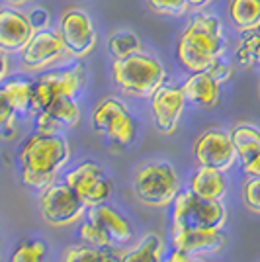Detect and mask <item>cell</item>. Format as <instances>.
Masks as SVG:
<instances>
[{
  "instance_id": "6da1fadb",
  "label": "cell",
  "mask_w": 260,
  "mask_h": 262,
  "mask_svg": "<svg viewBox=\"0 0 260 262\" xmlns=\"http://www.w3.org/2000/svg\"><path fill=\"white\" fill-rule=\"evenodd\" d=\"M225 22L209 10L194 12L176 41V61L188 73L206 71L213 61L227 55Z\"/></svg>"
},
{
  "instance_id": "7a4b0ae2",
  "label": "cell",
  "mask_w": 260,
  "mask_h": 262,
  "mask_svg": "<svg viewBox=\"0 0 260 262\" xmlns=\"http://www.w3.org/2000/svg\"><path fill=\"white\" fill-rule=\"evenodd\" d=\"M71 157L69 141L61 133L35 131L20 147L22 182L33 190H44L53 182L55 174L63 168Z\"/></svg>"
},
{
  "instance_id": "3957f363",
  "label": "cell",
  "mask_w": 260,
  "mask_h": 262,
  "mask_svg": "<svg viewBox=\"0 0 260 262\" xmlns=\"http://www.w3.org/2000/svg\"><path fill=\"white\" fill-rule=\"evenodd\" d=\"M112 80L125 96L149 98L163 82H166V69L157 55L139 51L125 59H114Z\"/></svg>"
},
{
  "instance_id": "277c9868",
  "label": "cell",
  "mask_w": 260,
  "mask_h": 262,
  "mask_svg": "<svg viewBox=\"0 0 260 262\" xmlns=\"http://www.w3.org/2000/svg\"><path fill=\"white\" fill-rule=\"evenodd\" d=\"M172 204V233L219 231L227 221V211L221 200H204L186 190L176 194Z\"/></svg>"
},
{
  "instance_id": "5b68a950",
  "label": "cell",
  "mask_w": 260,
  "mask_h": 262,
  "mask_svg": "<svg viewBox=\"0 0 260 262\" xmlns=\"http://www.w3.org/2000/svg\"><path fill=\"white\" fill-rule=\"evenodd\" d=\"M84 80H86L84 67L80 63H76V61L41 73L39 78L33 80L32 112L30 114L33 116V114L41 112L53 100L61 98V96L76 98V94L84 86Z\"/></svg>"
},
{
  "instance_id": "8992f818",
  "label": "cell",
  "mask_w": 260,
  "mask_h": 262,
  "mask_svg": "<svg viewBox=\"0 0 260 262\" xmlns=\"http://www.w3.org/2000/svg\"><path fill=\"white\" fill-rule=\"evenodd\" d=\"M90 121H92V129L100 137L108 139L119 149H125L135 141L137 123L125 102H121L118 96H106L100 100L92 110Z\"/></svg>"
},
{
  "instance_id": "52a82bcc",
  "label": "cell",
  "mask_w": 260,
  "mask_h": 262,
  "mask_svg": "<svg viewBox=\"0 0 260 262\" xmlns=\"http://www.w3.org/2000/svg\"><path fill=\"white\" fill-rule=\"evenodd\" d=\"M178 174L166 161H157L141 166L133 176V192L137 200L151 208H164L172 204L178 194Z\"/></svg>"
},
{
  "instance_id": "ba28073f",
  "label": "cell",
  "mask_w": 260,
  "mask_h": 262,
  "mask_svg": "<svg viewBox=\"0 0 260 262\" xmlns=\"http://www.w3.org/2000/svg\"><path fill=\"white\" fill-rule=\"evenodd\" d=\"M57 32L61 35L69 57L82 61L96 49L98 32L90 12L80 6H69L57 20Z\"/></svg>"
},
{
  "instance_id": "9c48e42d",
  "label": "cell",
  "mask_w": 260,
  "mask_h": 262,
  "mask_svg": "<svg viewBox=\"0 0 260 262\" xmlns=\"http://www.w3.org/2000/svg\"><path fill=\"white\" fill-rule=\"evenodd\" d=\"M18 59H20V67L28 73H45L55 67L73 63L57 28L33 32L32 39L18 53Z\"/></svg>"
},
{
  "instance_id": "30bf717a",
  "label": "cell",
  "mask_w": 260,
  "mask_h": 262,
  "mask_svg": "<svg viewBox=\"0 0 260 262\" xmlns=\"http://www.w3.org/2000/svg\"><path fill=\"white\" fill-rule=\"evenodd\" d=\"M39 208L51 227H67L84 213L86 206L67 182H51L41 190Z\"/></svg>"
},
{
  "instance_id": "8fae6325",
  "label": "cell",
  "mask_w": 260,
  "mask_h": 262,
  "mask_svg": "<svg viewBox=\"0 0 260 262\" xmlns=\"http://www.w3.org/2000/svg\"><path fill=\"white\" fill-rule=\"evenodd\" d=\"M149 104H151L153 123H155L157 131L163 135H172L180 123L186 104H188L182 86L163 82L149 96Z\"/></svg>"
},
{
  "instance_id": "7c38bea8",
  "label": "cell",
  "mask_w": 260,
  "mask_h": 262,
  "mask_svg": "<svg viewBox=\"0 0 260 262\" xmlns=\"http://www.w3.org/2000/svg\"><path fill=\"white\" fill-rule=\"evenodd\" d=\"M194 157L200 166L215 168L221 172L229 170L237 161V153H235L229 131L219 129V127L206 129L196 139Z\"/></svg>"
},
{
  "instance_id": "4fadbf2b",
  "label": "cell",
  "mask_w": 260,
  "mask_h": 262,
  "mask_svg": "<svg viewBox=\"0 0 260 262\" xmlns=\"http://www.w3.org/2000/svg\"><path fill=\"white\" fill-rule=\"evenodd\" d=\"M65 182L73 188V192L82 200L86 208L104 204V200H108L112 192L108 174L94 161H84L78 164L75 170L65 176Z\"/></svg>"
},
{
  "instance_id": "5bb4252c",
  "label": "cell",
  "mask_w": 260,
  "mask_h": 262,
  "mask_svg": "<svg viewBox=\"0 0 260 262\" xmlns=\"http://www.w3.org/2000/svg\"><path fill=\"white\" fill-rule=\"evenodd\" d=\"M33 28L22 8L0 6V49L8 55H18L32 39Z\"/></svg>"
},
{
  "instance_id": "9a60e30c",
  "label": "cell",
  "mask_w": 260,
  "mask_h": 262,
  "mask_svg": "<svg viewBox=\"0 0 260 262\" xmlns=\"http://www.w3.org/2000/svg\"><path fill=\"white\" fill-rule=\"evenodd\" d=\"M35 131L41 133H59L63 129L76 127L80 121V106L76 98L61 96L53 100L49 106L37 114H33Z\"/></svg>"
},
{
  "instance_id": "2e32d148",
  "label": "cell",
  "mask_w": 260,
  "mask_h": 262,
  "mask_svg": "<svg viewBox=\"0 0 260 262\" xmlns=\"http://www.w3.org/2000/svg\"><path fill=\"white\" fill-rule=\"evenodd\" d=\"M88 221L110 241L112 247L129 243L133 239L129 221L123 215H119L118 211H114V208H110V206H104V204L90 206L88 208Z\"/></svg>"
},
{
  "instance_id": "e0dca14e",
  "label": "cell",
  "mask_w": 260,
  "mask_h": 262,
  "mask_svg": "<svg viewBox=\"0 0 260 262\" xmlns=\"http://www.w3.org/2000/svg\"><path fill=\"white\" fill-rule=\"evenodd\" d=\"M180 86H182V92L186 96V102L194 104L198 108L209 110L219 102L221 84L207 71L190 73V77L186 78Z\"/></svg>"
},
{
  "instance_id": "ac0fdd59",
  "label": "cell",
  "mask_w": 260,
  "mask_h": 262,
  "mask_svg": "<svg viewBox=\"0 0 260 262\" xmlns=\"http://www.w3.org/2000/svg\"><path fill=\"white\" fill-rule=\"evenodd\" d=\"M225 14L233 32L245 33L260 28V0H227Z\"/></svg>"
},
{
  "instance_id": "d6986e66",
  "label": "cell",
  "mask_w": 260,
  "mask_h": 262,
  "mask_svg": "<svg viewBox=\"0 0 260 262\" xmlns=\"http://www.w3.org/2000/svg\"><path fill=\"white\" fill-rule=\"evenodd\" d=\"M174 249L196 254V252L219 251L223 245V235L219 231H178L172 233Z\"/></svg>"
},
{
  "instance_id": "ffe728a7",
  "label": "cell",
  "mask_w": 260,
  "mask_h": 262,
  "mask_svg": "<svg viewBox=\"0 0 260 262\" xmlns=\"http://www.w3.org/2000/svg\"><path fill=\"white\" fill-rule=\"evenodd\" d=\"M190 192L204 200H221L225 194V180L221 170L200 166L190 180Z\"/></svg>"
},
{
  "instance_id": "44dd1931",
  "label": "cell",
  "mask_w": 260,
  "mask_h": 262,
  "mask_svg": "<svg viewBox=\"0 0 260 262\" xmlns=\"http://www.w3.org/2000/svg\"><path fill=\"white\" fill-rule=\"evenodd\" d=\"M235 153L241 163H247L254 155L260 153V129L252 123H237L229 131Z\"/></svg>"
},
{
  "instance_id": "7402d4cb",
  "label": "cell",
  "mask_w": 260,
  "mask_h": 262,
  "mask_svg": "<svg viewBox=\"0 0 260 262\" xmlns=\"http://www.w3.org/2000/svg\"><path fill=\"white\" fill-rule=\"evenodd\" d=\"M0 86L4 90L6 98L10 100L12 108L16 110L18 116H30V112H32L33 80L26 77H12L6 78Z\"/></svg>"
},
{
  "instance_id": "603a6c76",
  "label": "cell",
  "mask_w": 260,
  "mask_h": 262,
  "mask_svg": "<svg viewBox=\"0 0 260 262\" xmlns=\"http://www.w3.org/2000/svg\"><path fill=\"white\" fill-rule=\"evenodd\" d=\"M233 59L243 69L260 67V28L252 32L239 33L237 45L233 49Z\"/></svg>"
},
{
  "instance_id": "cb8c5ba5",
  "label": "cell",
  "mask_w": 260,
  "mask_h": 262,
  "mask_svg": "<svg viewBox=\"0 0 260 262\" xmlns=\"http://www.w3.org/2000/svg\"><path fill=\"white\" fill-rule=\"evenodd\" d=\"M106 47H108V53L114 59H125L133 53H139L143 51V41L141 37L133 30L127 28H119L108 35L106 39Z\"/></svg>"
},
{
  "instance_id": "d4e9b609",
  "label": "cell",
  "mask_w": 260,
  "mask_h": 262,
  "mask_svg": "<svg viewBox=\"0 0 260 262\" xmlns=\"http://www.w3.org/2000/svg\"><path fill=\"white\" fill-rule=\"evenodd\" d=\"M164 243L161 235L149 233L145 235L137 247L127 251L118 262H163Z\"/></svg>"
},
{
  "instance_id": "484cf974",
  "label": "cell",
  "mask_w": 260,
  "mask_h": 262,
  "mask_svg": "<svg viewBox=\"0 0 260 262\" xmlns=\"http://www.w3.org/2000/svg\"><path fill=\"white\" fill-rule=\"evenodd\" d=\"M61 262H116L112 254L106 252V249H98L92 245H80L71 247L61 256Z\"/></svg>"
},
{
  "instance_id": "4316f807",
  "label": "cell",
  "mask_w": 260,
  "mask_h": 262,
  "mask_svg": "<svg viewBox=\"0 0 260 262\" xmlns=\"http://www.w3.org/2000/svg\"><path fill=\"white\" fill-rule=\"evenodd\" d=\"M18 114L12 108L10 100L6 98L4 90L0 86V139L10 141L16 137V123H18Z\"/></svg>"
},
{
  "instance_id": "83f0119b",
  "label": "cell",
  "mask_w": 260,
  "mask_h": 262,
  "mask_svg": "<svg viewBox=\"0 0 260 262\" xmlns=\"http://www.w3.org/2000/svg\"><path fill=\"white\" fill-rule=\"evenodd\" d=\"M10 262H45L44 241H24L10 254Z\"/></svg>"
},
{
  "instance_id": "f1b7e54d",
  "label": "cell",
  "mask_w": 260,
  "mask_h": 262,
  "mask_svg": "<svg viewBox=\"0 0 260 262\" xmlns=\"http://www.w3.org/2000/svg\"><path fill=\"white\" fill-rule=\"evenodd\" d=\"M147 8L155 12L157 16H166V18H184L188 14V4L186 0H145Z\"/></svg>"
},
{
  "instance_id": "f546056e",
  "label": "cell",
  "mask_w": 260,
  "mask_h": 262,
  "mask_svg": "<svg viewBox=\"0 0 260 262\" xmlns=\"http://www.w3.org/2000/svg\"><path fill=\"white\" fill-rule=\"evenodd\" d=\"M243 202L252 213H260V178H249L243 186Z\"/></svg>"
},
{
  "instance_id": "4dcf8cb0",
  "label": "cell",
  "mask_w": 260,
  "mask_h": 262,
  "mask_svg": "<svg viewBox=\"0 0 260 262\" xmlns=\"http://www.w3.org/2000/svg\"><path fill=\"white\" fill-rule=\"evenodd\" d=\"M28 20L32 24L33 32H41L47 28H53V14L47 10L45 6H32L30 10H26Z\"/></svg>"
},
{
  "instance_id": "1f68e13d",
  "label": "cell",
  "mask_w": 260,
  "mask_h": 262,
  "mask_svg": "<svg viewBox=\"0 0 260 262\" xmlns=\"http://www.w3.org/2000/svg\"><path fill=\"white\" fill-rule=\"evenodd\" d=\"M78 235H80V239L86 241V245H92V247H98V249H110L112 245H110V241L100 233V231L86 221L84 225H80V229H78Z\"/></svg>"
},
{
  "instance_id": "d6a6232c",
  "label": "cell",
  "mask_w": 260,
  "mask_h": 262,
  "mask_svg": "<svg viewBox=\"0 0 260 262\" xmlns=\"http://www.w3.org/2000/svg\"><path fill=\"white\" fill-rule=\"evenodd\" d=\"M206 71L209 73V75H211V77L215 78L219 84L227 82V80H231V77H233V65L229 63L225 57H221V59L213 61L211 65L207 67Z\"/></svg>"
},
{
  "instance_id": "836d02e7",
  "label": "cell",
  "mask_w": 260,
  "mask_h": 262,
  "mask_svg": "<svg viewBox=\"0 0 260 262\" xmlns=\"http://www.w3.org/2000/svg\"><path fill=\"white\" fill-rule=\"evenodd\" d=\"M243 172L249 178H260V153L249 159L247 163H243Z\"/></svg>"
},
{
  "instance_id": "e575fe53",
  "label": "cell",
  "mask_w": 260,
  "mask_h": 262,
  "mask_svg": "<svg viewBox=\"0 0 260 262\" xmlns=\"http://www.w3.org/2000/svg\"><path fill=\"white\" fill-rule=\"evenodd\" d=\"M10 75V55L0 49V84Z\"/></svg>"
},
{
  "instance_id": "d590c367",
  "label": "cell",
  "mask_w": 260,
  "mask_h": 262,
  "mask_svg": "<svg viewBox=\"0 0 260 262\" xmlns=\"http://www.w3.org/2000/svg\"><path fill=\"white\" fill-rule=\"evenodd\" d=\"M213 2H215V0H186V4H188V10H190V12L207 10V8H209Z\"/></svg>"
},
{
  "instance_id": "8d00e7d4",
  "label": "cell",
  "mask_w": 260,
  "mask_h": 262,
  "mask_svg": "<svg viewBox=\"0 0 260 262\" xmlns=\"http://www.w3.org/2000/svg\"><path fill=\"white\" fill-rule=\"evenodd\" d=\"M168 262H192V254L180 251V249H174L172 254H170V258H168Z\"/></svg>"
},
{
  "instance_id": "74e56055",
  "label": "cell",
  "mask_w": 260,
  "mask_h": 262,
  "mask_svg": "<svg viewBox=\"0 0 260 262\" xmlns=\"http://www.w3.org/2000/svg\"><path fill=\"white\" fill-rule=\"evenodd\" d=\"M32 0H0V4H4V6H14V8H24V6H28Z\"/></svg>"
},
{
  "instance_id": "f35d334b",
  "label": "cell",
  "mask_w": 260,
  "mask_h": 262,
  "mask_svg": "<svg viewBox=\"0 0 260 262\" xmlns=\"http://www.w3.org/2000/svg\"><path fill=\"white\" fill-rule=\"evenodd\" d=\"M192 262H194V260H192ZM196 262H200V260H196Z\"/></svg>"
},
{
  "instance_id": "ab89813d",
  "label": "cell",
  "mask_w": 260,
  "mask_h": 262,
  "mask_svg": "<svg viewBox=\"0 0 260 262\" xmlns=\"http://www.w3.org/2000/svg\"><path fill=\"white\" fill-rule=\"evenodd\" d=\"M258 92H260V88H258Z\"/></svg>"
},
{
  "instance_id": "60d3db41",
  "label": "cell",
  "mask_w": 260,
  "mask_h": 262,
  "mask_svg": "<svg viewBox=\"0 0 260 262\" xmlns=\"http://www.w3.org/2000/svg\"><path fill=\"white\" fill-rule=\"evenodd\" d=\"M166 262H168V260H166Z\"/></svg>"
}]
</instances>
